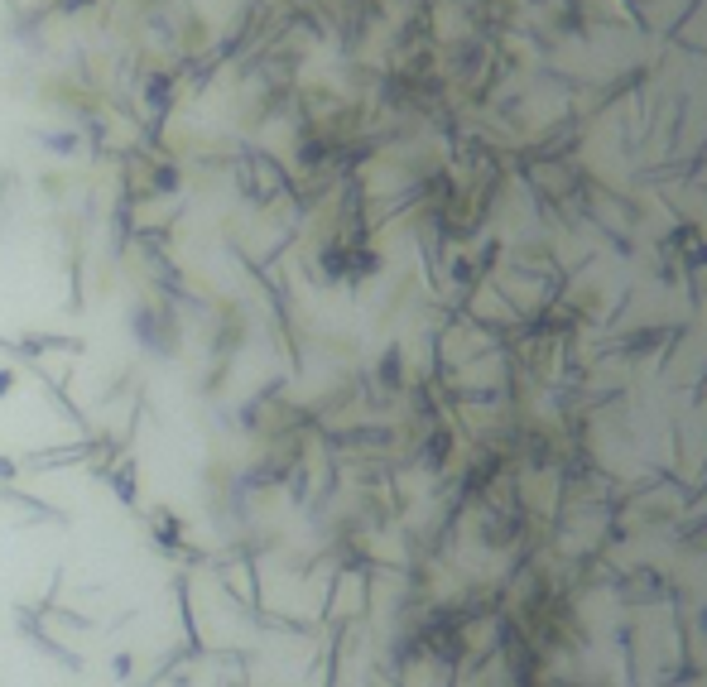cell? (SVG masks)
Returning <instances> with one entry per match:
<instances>
[{
  "label": "cell",
  "mask_w": 707,
  "mask_h": 687,
  "mask_svg": "<svg viewBox=\"0 0 707 687\" xmlns=\"http://www.w3.org/2000/svg\"><path fill=\"white\" fill-rule=\"evenodd\" d=\"M5 389H10V370H0V395H5Z\"/></svg>",
  "instance_id": "6da1fadb"
}]
</instances>
